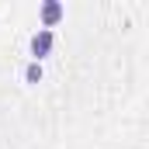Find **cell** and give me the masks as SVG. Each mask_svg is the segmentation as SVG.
Instances as JSON below:
<instances>
[{
	"instance_id": "3",
	"label": "cell",
	"mask_w": 149,
	"mask_h": 149,
	"mask_svg": "<svg viewBox=\"0 0 149 149\" xmlns=\"http://www.w3.org/2000/svg\"><path fill=\"white\" fill-rule=\"evenodd\" d=\"M24 80H28V83H38V80H42V63H31V66L24 70Z\"/></svg>"
},
{
	"instance_id": "1",
	"label": "cell",
	"mask_w": 149,
	"mask_h": 149,
	"mask_svg": "<svg viewBox=\"0 0 149 149\" xmlns=\"http://www.w3.org/2000/svg\"><path fill=\"white\" fill-rule=\"evenodd\" d=\"M49 49H52V31H35L31 35V56H35V63L42 59V56H49Z\"/></svg>"
},
{
	"instance_id": "2",
	"label": "cell",
	"mask_w": 149,
	"mask_h": 149,
	"mask_svg": "<svg viewBox=\"0 0 149 149\" xmlns=\"http://www.w3.org/2000/svg\"><path fill=\"white\" fill-rule=\"evenodd\" d=\"M59 17H63V3H59V0H45V3H42V24H45V31H49Z\"/></svg>"
}]
</instances>
